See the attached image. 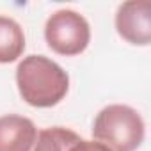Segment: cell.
Masks as SVG:
<instances>
[{
    "instance_id": "cell-1",
    "label": "cell",
    "mask_w": 151,
    "mask_h": 151,
    "mask_svg": "<svg viewBox=\"0 0 151 151\" xmlns=\"http://www.w3.org/2000/svg\"><path fill=\"white\" fill-rule=\"evenodd\" d=\"M16 86L29 105L48 109L64 100L69 89V77L52 59L29 55L16 68Z\"/></svg>"
},
{
    "instance_id": "cell-2",
    "label": "cell",
    "mask_w": 151,
    "mask_h": 151,
    "mask_svg": "<svg viewBox=\"0 0 151 151\" xmlns=\"http://www.w3.org/2000/svg\"><path fill=\"white\" fill-rule=\"evenodd\" d=\"M93 137L110 151H135L144 140V121L135 109L114 103L98 112Z\"/></svg>"
},
{
    "instance_id": "cell-3",
    "label": "cell",
    "mask_w": 151,
    "mask_h": 151,
    "mask_svg": "<svg viewBox=\"0 0 151 151\" xmlns=\"http://www.w3.org/2000/svg\"><path fill=\"white\" fill-rule=\"evenodd\" d=\"M45 39L59 55H80L89 46L91 27L80 13L73 9H59L46 20Z\"/></svg>"
},
{
    "instance_id": "cell-4",
    "label": "cell",
    "mask_w": 151,
    "mask_h": 151,
    "mask_svg": "<svg viewBox=\"0 0 151 151\" xmlns=\"http://www.w3.org/2000/svg\"><path fill=\"white\" fill-rule=\"evenodd\" d=\"M116 30L130 45L147 46L151 43V4L132 0L117 7Z\"/></svg>"
},
{
    "instance_id": "cell-5",
    "label": "cell",
    "mask_w": 151,
    "mask_h": 151,
    "mask_svg": "<svg viewBox=\"0 0 151 151\" xmlns=\"http://www.w3.org/2000/svg\"><path fill=\"white\" fill-rule=\"evenodd\" d=\"M37 135L36 124L23 116L0 117V151H30Z\"/></svg>"
},
{
    "instance_id": "cell-6",
    "label": "cell",
    "mask_w": 151,
    "mask_h": 151,
    "mask_svg": "<svg viewBox=\"0 0 151 151\" xmlns=\"http://www.w3.org/2000/svg\"><path fill=\"white\" fill-rule=\"evenodd\" d=\"M25 34L20 23L9 16H0V64H9L22 57Z\"/></svg>"
},
{
    "instance_id": "cell-7",
    "label": "cell",
    "mask_w": 151,
    "mask_h": 151,
    "mask_svg": "<svg viewBox=\"0 0 151 151\" xmlns=\"http://www.w3.org/2000/svg\"><path fill=\"white\" fill-rule=\"evenodd\" d=\"M78 139L80 135H77L69 128L62 126L43 128L37 132L30 151H68Z\"/></svg>"
},
{
    "instance_id": "cell-8",
    "label": "cell",
    "mask_w": 151,
    "mask_h": 151,
    "mask_svg": "<svg viewBox=\"0 0 151 151\" xmlns=\"http://www.w3.org/2000/svg\"><path fill=\"white\" fill-rule=\"evenodd\" d=\"M68 151H110L109 147H105L103 144L96 142V140H86V139H78Z\"/></svg>"
}]
</instances>
